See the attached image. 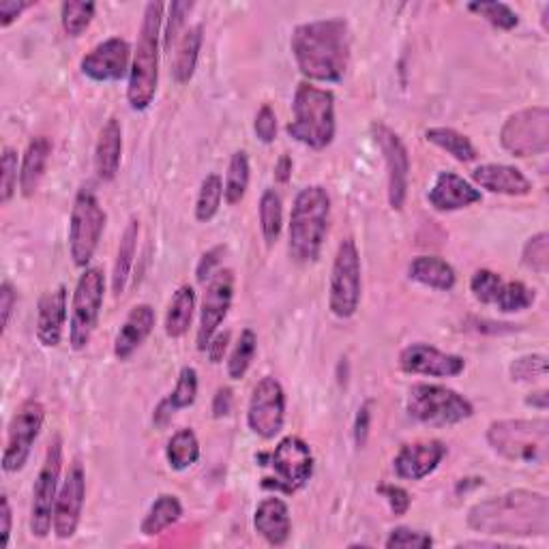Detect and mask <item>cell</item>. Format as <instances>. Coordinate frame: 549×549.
<instances>
[{
  "label": "cell",
  "instance_id": "ac0fdd59",
  "mask_svg": "<svg viewBox=\"0 0 549 549\" xmlns=\"http://www.w3.org/2000/svg\"><path fill=\"white\" fill-rule=\"evenodd\" d=\"M86 502V474L80 462H73L65 474V481L58 489L56 507H54V526L52 532L56 539L69 541L76 537L82 511Z\"/></svg>",
  "mask_w": 549,
  "mask_h": 549
},
{
  "label": "cell",
  "instance_id": "d590c367",
  "mask_svg": "<svg viewBox=\"0 0 549 549\" xmlns=\"http://www.w3.org/2000/svg\"><path fill=\"white\" fill-rule=\"evenodd\" d=\"M258 217L264 243L266 247H273L279 241L281 228H284V204H281V198L275 189H266L262 194Z\"/></svg>",
  "mask_w": 549,
  "mask_h": 549
},
{
  "label": "cell",
  "instance_id": "f35d334b",
  "mask_svg": "<svg viewBox=\"0 0 549 549\" xmlns=\"http://www.w3.org/2000/svg\"><path fill=\"white\" fill-rule=\"evenodd\" d=\"M256 352H258V335L251 329H243L239 341H236L234 350L230 352L228 376L232 380L245 378L251 363H254V359H256Z\"/></svg>",
  "mask_w": 549,
  "mask_h": 549
},
{
  "label": "cell",
  "instance_id": "f907efd6",
  "mask_svg": "<svg viewBox=\"0 0 549 549\" xmlns=\"http://www.w3.org/2000/svg\"><path fill=\"white\" fill-rule=\"evenodd\" d=\"M254 131L260 142L264 144H273L277 138V116L275 110L269 106V103H264V106L258 110L256 121H254Z\"/></svg>",
  "mask_w": 549,
  "mask_h": 549
},
{
  "label": "cell",
  "instance_id": "c3c4849f",
  "mask_svg": "<svg viewBox=\"0 0 549 549\" xmlns=\"http://www.w3.org/2000/svg\"><path fill=\"white\" fill-rule=\"evenodd\" d=\"M432 545H434L432 534L423 530H412L406 526L391 530L387 541H384V547L387 549H427Z\"/></svg>",
  "mask_w": 549,
  "mask_h": 549
},
{
  "label": "cell",
  "instance_id": "5b68a950",
  "mask_svg": "<svg viewBox=\"0 0 549 549\" xmlns=\"http://www.w3.org/2000/svg\"><path fill=\"white\" fill-rule=\"evenodd\" d=\"M161 3H148L144 9V20L140 28L136 54H133L127 101L133 112H144L151 108L159 84V39H161Z\"/></svg>",
  "mask_w": 549,
  "mask_h": 549
},
{
  "label": "cell",
  "instance_id": "3957f363",
  "mask_svg": "<svg viewBox=\"0 0 549 549\" xmlns=\"http://www.w3.org/2000/svg\"><path fill=\"white\" fill-rule=\"evenodd\" d=\"M331 221V196L322 185H309L294 198L288 228L290 258L311 264L320 258Z\"/></svg>",
  "mask_w": 549,
  "mask_h": 549
},
{
  "label": "cell",
  "instance_id": "e0dca14e",
  "mask_svg": "<svg viewBox=\"0 0 549 549\" xmlns=\"http://www.w3.org/2000/svg\"><path fill=\"white\" fill-rule=\"evenodd\" d=\"M234 301V273L230 269L217 271L206 284V292L200 309V324L196 344L200 352H206L209 341L219 331V326L228 318V311Z\"/></svg>",
  "mask_w": 549,
  "mask_h": 549
},
{
  "label": "cell",
  "instance_id": "ab89813d",
  "mask_svg": "<svg viewBox=\"0 0 549 549\" xmlns=\"http://www.w3.org/2000/svg\"><path fill=\"white\" fill-rule=\"evenodd\" d=\"M97 5L91 3V0H69V3H63L61 7V22L65 33L69 37H80L88 26H91L95 18Z\"/></svg>",
  "mask_w": 549,
  "mask_h": 549
},
{
  "label": "cell",
  "instance_id": "4fadbf2b",
  "mask_svg": "<svg viewBox=\"0 0 549 549\" xmlns=\"http://www.w3.org/2000/svg\"><path fill=\"white\" fill-rule=\"evenodd\" d=\"M63 468V442L54 438L48 447L46 459L37 474L33 485V502H31V534L35 539H46L54 526V507L58 498V479H61Z\"/></svg>",
  "mask_w": 549,
  "mask_h": 549
},
{
  "label": "cell",
  "instance_id": "f1b7e54d",
  "mask_svg": "<svg viewBox=\"0 0 549 549\" xmlns=\"http://www.w3.org/2000/svg\"><path fill=\"white\" fill-rule=\"evenodd\" d=\"M408 277L421 286L440 292H449L457 284V273L453 266L438 256L414 258L408 266Z\"/></svg>",
  "mask_w": 549,
  "mask_h": 549
},
{
  "label": "cell",
  "instance_id": "836d02e7",
  "mask_svg": "<svg viewBox=\"0 0 549 549\" xmlns=\"http://www.w3.org/2000/svg\"><path fill=\"white\" fill-rule=\"evenodd\" d=\"M427 142H432L434 146L442 148V151H447L453 159H457L459 163H470L479 157L477 148L470 142L468 136L464 133H459L451 127H432L425 131Z\"/></svg>",
  "mask_w": 549,
  "mask_h": 549
},
{
  "label": "cell",
  "instance_id": "30bf717a",
  "mask_svg": "<svg viewBox=\"0 0 549 549\" xmlns=\"http://www.w3.org/2000/svg\"><path fill=\"white\" fill-rule=\"evenodd\" d=\"M103 296H106V277H103V271L97 269V266H88L80 275L71 299L69 344L76 352L91 344L99 324Z\"/></svg>",
  "mask_w": 549,
  "mask_h": 549
},
{
  "label": "cell",
  "instance_id": "b9f144b4",
  "mask_svg": "<svg viewBox=\"0 0 549 549\" xmlns=\"http://www.w3.org/2000/svg\"><path fill=\"white\" fill-rule=\"evenodd\" d=\"M198 397V372L194 367H183L181 374H178L174 391L166 397V402L174 412L185 410L196 404Z\"/></svg>",
  "mask_w": 549,
  "mask_h": 549
},
{
  "label": "cell",
  "instance_id": "7402d4cb",
  "mask_svg": "<svg viewBox=\"0 0 549 549\" xmlns=\"http://www.w3.org/2000/svg\"><path fill=\"white\" fill-rule=\"evenodd\" d=\"M427 200L436 211L453 213V211H462V209H468V206H472V204L481 202L483 194H481V189L468 183L466 178H462L459 174L440 172L436 176L434 187L429 189Z\"/></svg>",
  "mask_w": 549,
  "mask_h": 549
},
{
  "label": "cell",
  "instance_id": "ffe728a7",
  "mask_svg": "<svg viewBox=\"0 0 549 549\" xmlns=\"http://www.w3.org/2000/svg\"><path fill=\"white\" fill-rule=\"evenodd\" d=\"M399 367L406 374L432 376V378H455L466 369L462 356L442 352L429 344H410L399 352Z\"/></svg>",
  "mask_w": 549,
  "mask_h": 549
},
{
  "label": "cell",
  "instance_id": "7a4b0ae2",
  "mask_svg": "<svg viewBox=\"0 0 549 549\" xmlns=\"http://www.w3.org/2000/svg\"><path fill=\"white\" fill-rule=\"evenodd\" d=\"M296 67L309 82H341L350 61L346 20H316L294 28L290 39Z\"/></svg>",
  "mask_w": 549,
  "mask_h": 549
},
{
  "label": "cell",
  "instance_id": "6125c7cd",
  "mask_svg": "<svg viewBox=\"0 0 549 549\" xmlns=\"http://www.w3.org/2000/svg\"><path fill=\"white\" fill-rule=\"evenodd\" d=\"M526 404H528V406H532V408L541 410V412H545V410H547V406H549V393H547V391L530 393V395L526 397Z\"/></svg>",
  "mask_w": 549,
  "mask_h": 549
},
{
  "label": "cell",
  "instance_id": "4316f807",
  "mask_svg": "<svg viewBox=\"0 0 549 549\" xmlns=\"http://www.w3.org/2000/svg\"><path fill=\"white\" fill-rule=\"evenodd\" d=\"M121 159H123V129L116 118L101 127L99 140L95 146V172L99 181L112 183L118 170H121Z\"/></svg>",
  "mask_w": 549,
  "mask_h": 549
},
{
  "label": "cell",
  "instance_id": "8fae6325",
  "mask_svg": "<svg viewBox=\"0 0 549 549\" xmlns=\"http://www.w3.org/2000/svg\"><path fill=\"white\" fill-rule=\"evenodd\" d=\"M361 254L354 239H344L337 247V254L331 269L329 286V307L333 316L348 320L356 314L361 305Z\"/></svg>",
  "mask_w": 549,
  "mask_h": 549
},
{
  "label": "cell",
  "instance_id": "9c48e42d",
  "mask_svg": "<svg viewBox=\"0 0 549 549\" xmlns=\"http://www.w3.org/2000/svg\"><path fill=\"white\" fill-rule=\"evenodd\" d=\"M108 215L91 187H82L73 200L69 219V254L78 269H88L106 230Z\"/></svg>",
  "mask_w": 549,
  "mask_h": 549
},
{
  "label": "cell",
  "instance_id": "bcb514c9",
  "mask_svg": "<svg viewBox=\"0 0 549 549\" xmlns=\"http://www.w3.org/2000/svg\"><path fill=\"white\" fill-rule=\"evenodd\" d=\"M502 277L494 271L489 269H481L472 275L470 279V292L474 299H477L479 303L483 305H494L498 294H500V288H502Z\"/></svg>",
  "mask_w": 549,
  "mask_h": 549
},
{
  "label": "cell",
  "instance_id": "1f68e13d",
  "mask_svg": "<svg viewBox=\"0 0 549 549\" xmlns=\"http://www.w3.org/2000/svg\"><path fill=\"white\" fill-rule=\"evenodd\" d=\"M202 24L191 26L189 31L183 33V37L178 39L176 46V56H174V67H172V76L178 84H187L196 73L198 65V56L202 50Z\"/></svg>",
  "mask_w": 549,
  "mask_h": 549
},
{
  "label": "cell",
  "instance_id": "8992f818",
  "mask_svg": "<svg viewBox=\"0 0 549 549\" xmlns=\"http://www.w3.org/2000/svg\"><path fill=\"white\" fill-rule=\"evenodd\" d=\"M487 442L496 455L513 464L543 466L549 457L547 419H502L489 423Z\"/></svg>",
  "mask_w": 549,
  "mask_h": 549
},
{
  "label": "cell",
  "instance_id": "603a6c76",
  "mask_svg": "<svg viewBox=\"0 0 549 549\" xmlns=\"http://www.w3.org/2000/svg\"><path fill=\"white\" fill-rule=\"evenodd\" d=\"M67 301L69 292L65 286H58L39 299L37 339L43 348H56L61 344L67 322Z\"/></svg>",
  "mask_w": 549,
  "mask_h": 549
},
{
  "label": "cell",
  "instance_id": "d6a6232c",
  "mask_svg": "<svg viewBox=\"0 0 549 549\" xmlns=\"http://www.w3.org/2000/svg\"><path fill=\"white\" fill-rule=\"evenodd\" d=\"M181 517H183L181 500L172 494H161L155 498L151 509H148V513L144 515L142 524H140V532L144 534V537H157V534H161L163 530L174 526Z\"/></svg>",
  "mask_w": 549,
  "mask_h": 549
},
{
  "label": "cell",
  "instance_id": "9a60e30c",
  "mask_svg": "<svg viewBox=\"0 0 549 549\" xmlns=\"http://www.w3.org/2000/svg\"><path fill=\"white\" fill-rule=\"evenodd\" d=\"M286 423V393L281 382L264 376L251 391L247 406V425L262 440H273Z\"/></svg>",
  "mask_w": 549,
  "mask_h": 549
},
{
  "label": "cell",
  "instance_id": "74e56055",
  "mask_svg": "<svg viewBox=\"0 0 549 549\" xmlns=\"http://www.w3.org/2000/svg\"><path fill=\"white\" fill-rule=\"evenodd\" d=\"M221 200H224V181L219 174H209L202 181L196 200V219L200 224H209L219 213Z\"/></svg>",
  "mask_w": 549,
  "mask_h": 549
},
{
  "label": "cell",
  "instance_id": "44dd1931",
  "mask_svg": "<svg viewBox=\"0 0 549 549\" xmlns=\"http://www.w3.org/2000/svg\"><path fill=\"white\" fill-rule=\"evenodd\" d=\"M447 457V444L440 440H423L404 444L393 459V468L399 479L421 481L429 477Z\"/></svg>",
  "mask_w": 549,
  "mask_h": 549
},
{
  "label": "cell",
  "instance_id": "91938a15",
  "mask_svg": "<svg viewBox=\"0 0 549 549\" xmlns=\"http://www.w3.org/2000/svg\"><path fill=\"white\" fill-rule=\"evenodd\" d=\"M232 389L230 387H219L215 397H213V417L215 419H224L232 412Z\"/></svg>",
  "mask_w": 549,
  "mask_h": 549
},
{
  "label": "cell",
  "instance_id": "83f0119b",
  "mask_svg": "<svg viewBox=\"0 0 549 549\" xmlns=\"http://www.w3.org/2000/svg\"><path fill=\"white\" fill-rule=\"evenodd\" d=\"M50 155H52V142L46 136L33 138L31 144L26 146V153L22 157V168H20V194L24 198H33L37 194L43 176H46Z\"/></svg>",
  "mask_w": 549,
  "mask_h": 549
},
{
  "label": "cell",
  "instance_id": "7c38bea8",
  "mask_svg": "<svg viewBox=\"0 0 549 549\" xmlns=\"http://www.w3.org/2000/svg\"><path fill=\"white\" fill-rule=\"evenodd\" d=\"M500 144L519 159L545 155L549 151V110L534 106L511 114L500 129Z\"/></svg>",
  "mask_w": 549,
  "mask_h": 549
},
{
  "label": "cell",
  "instance_id": "484cf974",
  "mask_svg": "<svg viewBox=\"0 0 549 549\" xmlns=\"http://www.w3.org/2000/svg\"><path fill=\"white\" fill-rule=\"evenodd\" d=\"M254 526H256V532L269 545L273 547L286 545L292 534V519H290L288 504L277 496L264 498L256 507Z\"/></svg>",
  "mask_w": 549,
  "mask_h": 549
},
{
  "label": "cell",
  "instance_id": "8d00e7d4",
  "mask_svg": "<svg viewBox=\"0 0 549 549\" xmlns=\"http://www.w3.org/2000/svg\"><path fill=\"white\" fill-rule=\"evenodd\" d=\"M251 168H249V157L245 151H236L232 157H230V163H228V172H226V183H224V200L234 206L239 204L245 194H247V187H249V174Z\"/></svg>",
  "mask_w": 549,
  "mask_h": 549
},
{
  "label": "cell",
  "instance_id": "681fc988",
  "mask_svg": "<svg viewBox=\"0 0 549 549\" xmlns=\"http://www.w3.org/2000/svg\"><path fill=\"white\" fill-rule=\"evenodd\" d=\"M191 9H194V3H181V0L170 5V20L166 26V35H163V48L166 50H172L174 43H178V37H181L185 26V18L189 16Z\"/></svg>",
  "mask_w": 549,
  "mask_h": 549
},
{
  "label": "cell",
  "instance_id": "9f6ffc18",
  "mask_svg": "<svg viewBox=\"0 0 549 549\" xmlns=\"http://www.w3.org/2000/svg\"><path fill=\"white\" fill-rule=\"evenodd\" d=\"M13 532V513H11V502L9 496H0V549L9 547V539Z\"/></svg>",
  "mask_w": 549,
  "mask_h": 549
},
{
  "label": "cell",
  "instance_id": "cb8c5ba5",
  "mask_svg": "<svg viewBox=\"0 0 549 549\" xmlns=\"http://www.w3.org/2000/svg\"><path fill=\"white\" fill-rule=\"evenodd\" d=\"M153 329H155V309L148 303H140L133 307L127 314L121 331L116 333V339H114L116 359L127 361L129 356L144 344L148 335L153 333Z\"/></svg>",
  "mask_w": 549,
  "mask_h": 549
},
{
  "label": "cell",
  "instance_id": "277c9868",
  "mask_svg": "<svg viewBox=\"0 0 549 549\" xmlns=\"http://www.w3.org/2000/svg\"><path fill=\"white\" fill-rule=\"evenodd\" d=\"M294 118L286 127L288 136L311 151H324L335 140V95L311 82L296 86L292 101Z\"/></svg>",
  "mask_w": 549,
  "mask_h": 549
},
{
  "label": "cell",
  "instance_id": "680465c9",
  "mask_svg": "<svg viewBox=\"0 0 549 549\" xmlns=\"http://www.w3.org/2000/svg\"><path fill=\"white\" fill-rule=\"evenodd\" d=\"M228 344H230V333L228 331H217L213 335V339L209 341V348H206V354H209V361L213 365L224 361L226 356V350H228Z\"/></svg>",
  "mask_w": 549,
  "mask_h": 549
},
{
  "label": "cell",
  "instance_id": "11a10c76",
  "mask_svg": "<svg viewBox=\"0 0 549 549\" xmlns=\"http://www.w3.org/2000/svg\"><path fill=\"white\" fill-rule=\"evenodd\" d=\"M369 427H372V402L363 404L359 408V414H356V421H354L356 447H365L367 436H369Z\"/></svg>",
  "mask_w": 549,
  "mask_h": 549
},
{
  "label": "cell",
  "instance_id": "d4e9b609",
  "mask_svg": "<svg viewBox=\"0 0 549 549\" xmlns=\"http://www.w3.org/2000/svg\"><path fill=\"white\" fill-rule=\"evenodd\" d=\"M472 181L481 189H487L489 194L500 196H528L532 191V183L522 170L504 163H485L472 172Z\"/></svg>",
  "mask_w": 549,
  "mask_h": 549
},
{
  "label": "cell",
  "instance_id": "7bdbcfd3",
  "mask_svg": "<svg viewBox=\"0 0 549 549\" xmlns=\"http://www.w3.org/2000/svg\"><path fill=\"white\" fill-rule=\"evenodd\" d=\"M522 262L526 269L539 275H547L549 271V234L547 232L530 236L522 251Z\"/></svg>",
  "mask_w": 549,
  "mask_h": 549
},
{
  "label": "cell",
  "instance_id": "5bb4252c",
  "mask_svg": "<svg viewBox=\"0 0 549 549\" xmlns=\"http://www.w3.org/2000/svg\"><path fill=\"white\" fill-rule=\"evenodd\" d=\"M43 421H46V408L37 399H26V402L13 414L7 429V444L3 451V470L20 472L28 457H31L33 444L41 434Z\"/></svg>",
  "mask_w": 549,
  "mask_h": 549
},
{
  "label": "cell",
  "instance_id": "6da1fadb",
  "mask_svg": "<svg viewBox=\"0 0 549 549\" xmlns=\"http://www.w3.org/2000/svg\"><path fill=\"white\" fill-rule=\"evenodd\" d=\"M468 528L487 537H547L549 498L530 489H511L468 511Z\"/></svg>",
  "mask_w": 549,
  "mask_h": 549
},
{
  "label": "cell",
  "instance_id": "e575fe53",
  "mask_svg": "<svg viewBox=\"0 0 549 549\" xmlns=\"http://www.w3.org/2000/svg\"><path fill=\"white\" fill-rule=\"evenodd\" d=\"M166 459L172 470H187L200 459V442L194 429H178L166 447Z\"/></svg>",
  "mask_w": 549,
  "mask_h": 549
},
{
  "label": "cell",
  "instance_id": "db71d44e",
  "mask_svg": "<svg viewBox=\"0 0 549 549\" xmlns=\"http://www.w3.org/2000/svg\"><path fill=\"white\" fill-rule=\"evenodd\" d=\"M16 305H18V290L13 288L11 281H3L0 284V333H7L9 329V322H11V316L13 311H16Z\"/></svg>",
  "mask_w": 549,
  "mask_h": 549
},
{
  "label": "cell",
  "instance_id": "f546056e",
  "mask_svg": "<svg viewBox=\"0 0 549 549\" xmlns=\"http://www.w3.org/2000/svg\"><path fill=\"white\" fill-rule=\"evenodd\" d=\"M138 239H140V221L136 217L129 219L127 228L123 230L121 243H118L114 271H112V292L114 296H121L127 288V281L133 269V258L138 251Z\"/></svg>",
  "mask_w": 549,
  "mask_h": 549
},
{
  "label": "cell",
  "instance_id": "6f0895ef",
  "mask_svg": "<svg viewBox=\"0 0 549 549\" xmlns=\"http://www.w3.org/2000/svg\"><path fill=\"white\" fill-rule=\"evenodd\" d=\"M31 5L33 3H26V0H3L0 3V26L9 28Z\"/></svg>",
  "mask_w": 549,
  "mask_h": 549
},
{
  "label": "cell",
  "instance_id": "f6af8a7d",
  "mask_svg": "<svg viewBox=\"0 0 549 549\" xmlns=\"http://www.w3.org/2000/svg\"><path fill=\"white\" fill-rule=\"evenodd\" d=\"M468 11L477 13V16L485 18L489 24L500 28V31H513L519 22L517 13L504 3H470Z\"/></svg>",
  "mask_w": 549,
  "mask_h": 549
},
{
  "label": "cell",
  "instance_id": "7dc6e473",
  "mask_svg": "<svg viewBox=\"0 0 549 549\" xmlns=\"http://www.w3.org/2000/svg\"><path fill=\"white\" fill-rule=\"evenodd\" d=\"M547 356L545 354H524L511 363V378L515 382H534L547 376Z\"/></svg>",
  "mask_w": 549,
  "mask_h": 549
},
{
  "label": "cell",
  "instance_id": "60d3db41",
  "mask_svg": "<svg viewBox=\"0 0 549 549\" xmlns=\"http://www.w3.org/2000/svg\"><path fill=\"white\" fill-rule=\"evenodd\" d=\"M532 303H534V290H530L524 281H507V284H502L494 305L502 311V314H517V311L532 307Z\"/></svg>",
  "mask_w": 549,
  "mask_h": 549
},
{
  "label": "cell",
  "instance_id": "52a82bcc",
  "mask_svg": "<svg viewBox=\"0 0 549 549\" xmlns=\"http://www.w3.org/2000/svg\"><path fill=\"white\" fill-rule=\"evenodd\" d=\"M406 410L414 421L429 427H451L468 421L474 406L468 397L442 384H414L408 391Z\"/></svg>",
  "mask_w": 549,
  "mask_h": 549
},
{
  "label": "cell",
  "instance_id": "d6986e66",
  "mask_svg": "<svg viewBox=\"0 0 549 549\" xmlns=\"http://www.w3.org/2000/svg\"><path fill=\"white\" fill-rule=\"evenodd\" d=\"M80 69L93 82H121L131 71V46L121 37H110L88 52Z\"/></svg>",
  "mask_w": 549,
  "mask_h": 549
},
{
  "label": "cell",
  "instance_id": "4dcf8cb0",
  "mask_svg": "<svg viewBox=\"0 0 549 549\" xmlns=\"http://www.w3.org/2000/svg\"><path fill=\"white\" fill-rule=\"evenodd\" d=\"M196 311V290L191 286H181L174 294L166 311L163 329L170 339H181L191 326Z\"/></svg>",
  "mask_w": 549,
  "mask_h": 549
},
{
  "label": "cell",
  "instance_id": "94428289",
  "mask_svg": "<svg viewBox=\"0 0 549 549\" xmlns=\"http://www.w3.org/2000/svg\"><path fill=\"white\" fill-rule=\"evenodd\" d=\"M292 168H294L292 159L288 155H281L279 161L275 163V181L281 183V185H286L292 178Z\"/></svg>",
  "mask_w": 549,
  "mask_h": 549
},
{
  "label": "cell",
  "instance_id": "816d5d0a",
  "mask_svg": "<svg viewBox=\"0 0 549 549\" xmlns=\"http://www.w3.org/2000/svg\"><path fill=\"white\" fill-rule=\"evenodd\" d=\"M378 494H380L384 500H387V504L391 507L393 515L402 517V515L408 513L410 504H412V498H410V494L406 492L404 487H399V485H387V483H384V485H378Z\"/></svg>",
  "mask_w": 549,
  "mask_h": 549
},
{
  "label": "cell",
  "instance_id": "ba28073f",
  "mask_svg": "<svg viewBox=\"0 0 549 549\" xmlns=\"http://www.w3.org/2000/svg\"><path fill=\"white\" fill-rule=\"evenodd\" d=\"M256 462H260V466H271L275 472L273 479H262V487L277 489L284 494L299 492L314 474V453L299 436H286L279 440L273 453L258 455Z\"/></svg>",
  "mask_w": 549,
  "mask_h": 549
},
{
  "label": "cell",
  "instance_id": "ee69618b",
  "mask_svg": "<svg viewBox=\"0 0 549 549\" xmlns=\"http://www.w3.org/2000/svg\"><path fill=\"white\" fill-rule=\"evenodd\" d=\"M0 204H9L11 198L16 196L18 185H20V174H18V151L11 146L3 148V157H0Z\"/></svg>",
  "mask_w": 549,
  "mask_h": 549
},
{
  "label": "cell",
  "instance_id": "f5cc1de1",
  "mask_svg": "<svg viewBox=\"0 0 549 549\" xmlns=\"http://www.w3.org/2000/svg\"><path fill=\"white\" fill-rule=\"evenodd\" d=\"M226 251H228L226 245H215L213 249L206 251V254L200 258V262L196 266L198 284H206V281L213 279V275L217 273V266L221 264V258L226 256Z\"/></svg>",
  "mask_w": 549,
  "mask_h": 549
},
{
  "label": "cell",
  "instance_id": "2e32d148",
  "mask_svg": "<svg viewBox=\"0 0 549 549\" xmlns=\"http://www.w3.org/2000/svg\"><path fill=\"white\" fill-rule=\"evenodd\" d=\"M374 140L380 146V151L387 161V174H389V204L393 211H402L406 198H408V185H410V157L404 140L384 123L372 125Z\"/></svg>",
  "mask_w": 549,
  "mask_h": 549
}]
</instances>
